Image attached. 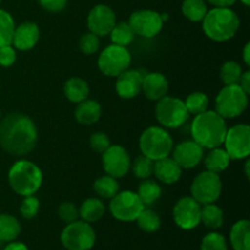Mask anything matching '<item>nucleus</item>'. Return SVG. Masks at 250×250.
Instances as JSON below:
<instances>
[{"label": "nucleus", "instance_id": "e433bc0d", "mask_svg": "<svg viewBox=\"0 0 250 250\" xmlns=\"http://www.w3.org/2000/svg\"><path fill=\"white\" fill-rule=\"evenodd\" d=\"M15 27L16 24L10 12L0 9V46L11 44Z\"/></svg>", "mask_w": 250, "mask_h": 250}, {"label": "nucleus", "instance_id": "9b49d317", "mask_svg": "<svg viewBox=\"0 0 250 250\" xmlns=\"http://www.w3.org/2000/svg\"><path fill=\"white\" fill-rule=\"evenodd\" d=\"M144 208L146 207L137 193L132 190H120L109 203V211L111 216L121 222L136 221Z\"/></svg>", "mask_w": 250, "mask_h": 250}, {"label": "nucleus", "instance_id": "9d476101", "mask_svg": "<svg viewBox=\"0 0 250 250\" xmlns=\"http://www.w3.org/2000/svg\"><path fill=\"white\" fill-rule=\"evenodd\" d=\"M222 193V180L219 173L203 171L198 173L190 185V197L200 205L216 203Z\"/></svg>", "mask_w": 250, "mask_h": 250}, {"label": "nucleus", "instance_id": "c03bdc74", "mask_svg": "<svg viewBox=\"0 0 250 250\" xmlns=\"http://www.w3.org/2000/svg\"><path fill=\"white\" fill-rule=\"evenodd\" d=\"M41 6L49 12H60L67 5V0H38Z\"/></svg>", "mask_w": 250, "mask_h": 250}, {"label": "nucleus", "instance_id": "603ef678", "mask_svg": "<svg viewBox=\"0 0 250 250\" xmlns=\"http://www.w3.org/2000/svg\"><path fill=\"white\" fill-rule=\"evenodd\" d=\"M2 247H4V242H1V241H0V250L2 249Z\"/></svg>", "mask_w": 250, "mask_h": 250}, {"label": "nucleus", "instance_id": "37998d69", "mask_svg": "<svg viewBox=\"0 0 250 250\" xmlns=\"http://www.w3.org/2000/svg\"><path fill=\"white\" fill-rule=\"evenodd\" d=\"M16 49L11 44L0 46V66L1 67H10V66H12L16 62Z\"/></svg>", "mask_w": 250, "mask_h": 250}, {"label": "nucleus", "instance_id": "b1692460", "mask_svg": "<svg viewBox=\"0 0 250 250\" xmlns=\"http://www.w3.org/2000/svg\"><path fill=\"white\" fill-rule=\"evenodd\" d=\"M80 219L88 224H94L102 220L106 212V207L100 198H88L83 200L80 209Z\"/></svg>", "mask_w": 250, "mask_h": 250}, {"label": "nucleus", "instance_id": "423d86ee", "mask_svg": "<svg viewBox=\"0 0 250 250\" xmlns=\"http://www.w3.org/2000/svg\"><path fill=\"white\" fill-rule=\"evenodd\" d=\"M248 95L239 84L224 85L215 98V111L225 120L236 119L248 107Z\"/></svg>", "mask_w": 250, "mask_h": 250}, {"label": "nucleus", "instance_id": "864d4df0", "mask_svg": "<svg viewBox=\"0 0 250 250\" xmlns=\"http://www.w3.org/2000/svg\"><path fill=\"white\" fill-rule=\"evenodd\" d=\"M1 117H2V116H1V111H0V120H1Z\"/></svg>", "mask_w": 250, "mask_h": 250}, {"label": "nucleus", "instance_id": "f8f14e48", "mask_svg": "<svg viewBox=\"0 0 250 250\" xmlns=\"http://www.w3.org/2000/svg\"><path fill=\"white\" fill-rule=\"evenodd\" d=\"M224 149L231 160H243L250 155V127L247 124H238L227 128L224 139Z\"/></svg>", "mask_w": 250, "mask_h": 250}, {"label": "nucleus", "instance_id": "c9c22d12", "mask_svg": "<svg viewBox=\"0 0 250 250\" xmlns=\"http://www.w3.org/2000/svg\"><path fill=\"white\" fill-rule=\"evenodd\" d=\"M154 163L155 161L141 154L131 163V170L139 180H146L154 175Z\"/></svg>", "mask_w": 250, "mask_h": 250}, {"label": "nucleus", "instance_id": "58836bf2", "mask_svg": "<svg viewBox=\"0 0 250 250\" xmlns=\"http://www.w3.org/2000/svg\"><path fill=\"white\" fill-rule=\"evenodd\" d=\"M39 209H41V202L36 197V194L28 195V197H23V200L20 205V215L24 220H32L38 215Z\"/></svg>", "mask_w": 250, "mask_h": 250}, {"label": "nucleus", "instance_id": "4be33fe9", "mask_svg": "<svg viewBox=\"0 0 250 250\" xmlns=\"http://www.w3.org/2000/svg\"><path fill=\"white\" fill-rule=\"evenodd\" d=\"M103 114L102 105L99 102L93 99H85L76 105L75 115L76 121L83 126H92L97 124Z\"/></svg>", "mask_w": 250, "mask_h": 250}, {"label": "nucleus", "instance_id": "f704fd0d", "mask_svg": "<svg viewBox=\"0 0 250 250\" xmlns=\"http://www.w3.org/2000/svg\"><path fill=\"white\" fill-rule=\"evenodd\" d=\"M242 73H243V68L241 63L234 60H229L222 63L220 68V80L225 85L238 84Z\"/></svg>", "mask_w": 250, "mask_h": 250}, {"label": "nucleus", "instance_id": "2eb2a0df", "mask_svg": "<svg viewBox=\"0 0 250 250\" xmlns=\"http://www.w3.org/2000/svg\"><path fill=\"white\" fill-rule=\"evenodd\" d=\"M102 155L103 168L106 175L122 178L131 170V155L127 149L120 144H111Z\"/></svg>", "mask_w": 250, "mask_h": 250}, {"label": "nucleus", "instance_id": "5701e85b", "mask_svg": "<svg viewBox=\"0 0 250 250\" xmlns=\"http://www.w3.org/2000/svg\"><path fill=\"white\" fill-rule=\"evenodd\" d=\"M229 242L233 250H250V222L242 219L233 224L229 231Z\"/></svg>", "mask_w": 250, "mask_h": 250}, {"label": "nucleus", "instance_id": "79ce46f5", "mask_svg": "<svg viewBox=\"0 0 250 250\" xmlns=\"http://www.w3.org/2000/svg\"><path fill=\"white\" fill-rule=\"evenodd\" d=\"M89 146L93 151L103 154L110 146H111V141H110V138L107 137V134L105 133V132L98 131L94 132V133L90 136Z\"/></svg>", "mask_w": 250, "mask_h": 250}, {"label": "nucleus", "instance_id": "a19ab883", "mask_svg": "<svg viewBox=\"0 0 250 250\" xmlns=\"http://www.w3.org/2000/svg\"><path fill=\"white\" fill-rule=\"evenodd\" d=\"M58 216L61 221L67 225L80 219V212H78V208L76 207L75 203L63 202L59 205Z\"/></svg>", "mask_w": 250, "mask_h": 250}, {"label": "nucleus", "instance_id": "cd10ccee", "mask_svg": "<svg viewBox=\"0 0 250 250\" xmlns=\"http://www.w3.org/2000/svg\"><path fill=\"white\" fill-rule=\"evenodd\" d=\"M136 193L144 207L150 208L160 199L161 194H163V188H161L160 183H158L156 181L146 178V180H142Z\"/></svg>", "mask_w": 250, "mask_h": 250}, {"label": "nucleus", "instance_id": "72a5a7b5", "mask_svg": "<svg viewBox=\"0 0 250 250\" xmlns=\"http://www.w3.org/2000/svg\"><path fill=\"white\" fill-rule=\"evenodd\" d=\"M183 102H185V105L187 107L189 115H193V116L209 110L210 99L204 92L190 93Z\"/></svg>", "mask_w": 250, "mask_h": 250}, {"label": "nucleus", "instance_id": "ea45409f", "mask_svg": "<svg viewBox=\"0 0 250 250\" xmlns=\"http://www.w3.org/2000/svg\"><path fill=\"white\" fill-rule=\"evenodd\" d=\"M78 46H80V50L83 54H85V55H93V54H95L99 50L100 39L99 37L95 36L92 32H87V33L82 34V37L80 38Z\"/></svg>", "mask_w": 250, "mask_h": 250}, {"label": "nucleus", "instance_id": "4c0bfd02", "mask_svg": "<svg viewBox=\"0 0 250 250\" xmlns=\"http://www.w3.org/2000/svg\"><path fill=\"white\" fill-rule=\"evenodd\" d=\"M200 250H229V244L224 234L212 231L203 237Z\"/></svg>", "mask_w": 250, "mask_h": 250}, {"label": "nucleus", "instance_id": "4468645a", "mask_svg": "<svg viewBox=\"0 0 250 250\" xmlns=\"http://www.w3.org/2000/svg\"><path fill=\"white\" fill-rule=\"evenodd\" d=\"M202 205L192 197H182L175 203L172 219L176 226L183 231H192L200 225Z\"/></svg>", "mask_w": 250, "mask_h": 250}, {"label": "nucleus", "instance_id": "de8ad7c7", "mask_svg": "<svg viewBox=\"0 0 250 250\" xmlns=\"http://www.w3.org/2000/svg\"><path fill=\"white\" fill-rule=\"evenodd\" d=\"M1 250H29L28 247L26 246L22 242H17V241H12L9 242L5 247H2Z\"/></svg>", "mask_w": 250, "mask_h": 250}, {"label": "nucleus", "instance_id": "c85d7f7f", "mask_svg": "<svg viewBox=\"0 0 250 250\" xmlns=\"http://www.w3.org/2000/svg\"><path fill=\"white\" fill-rule=\"evenodd\" d=\"M21 229V224L17 217L10 214H0V241L4 243L16 241Z\"/></svg>", "mask_w": 250, "mask_h": 250}, {"label": "nucleus", "instance_id": "6e6552de", "mask_svg": "<svg viewBox=\"0 0 250 250\" xmlns=\"http://www.w3.org/2000/svg\"><path fill=\"white\" fill-rule=\"evenodd\" d=\"M97 241L92 224L76 220L67 224L60 234V242L66 250H90Z\"/></svg>", "mask_w": 250, "mask_h": 250}, {"label": "nucleus", "instance_id": "2f4dec72", "mask_svg": "<svg viewBox=\"0 0 250 250\" xmlns=\"http://www.w3.org/2000/svg\"><path fill=\"white\" fill-rule=\"evenodd\" d=\"M109 36L111 43L120 46H128L136 38V34L128 22H119L115 24Z\"/></svg>", "mask_w": 250, "mask_h": 250}, {"label": "nucleus", "instance_id": "5fc2aeb1", "mask_svg": "<svg viewBox=\"0 0 250 250\" xmlns=\"http://www.w3.org/2000/svg\"><path fill=\"white\" fill-rule=\"evenodd\" d=\"M2 1V0H0V2H1Z\"/></svg>", "mask_w": 250, "mask_h": 250}, {"label": "nucleus", "instance_id": "bb28decb", "mask_svg": "<svg viewBox=\"0 0 250 250\" xmlns=\"http://www.w3.org/2000/svg\"><path fill=\"white\" fill-rule=\"evenodd\" d=\"M225 215L224 210L216 205L215 203L211 204L202 205V211H200V224L204 225L207 229L211 231L221 229L224 226Z\"/></svg>", "mask_w": 250, "mask_h": 250}, {"label": "nucleus", "instance_id": "a878e982", "mask_svg": "<svg viewBox=\"0 0 250 250\" xmlns=\"http://www.w3.org/2000/svg\"><path fill=\"white\" fill-rule=\"evenodd\" d=\"M209 153L207 156L204 155L203 161H204V166L208 171H211L215 173H221L229 168V164H231V158L221 146H216V148L209 149Z\"/></svg>", "mask_w": 250, "mask_h": 250}, {"label": "nucleus", "instance_id": "39448f33", "mask_svg": "<svg viewBox=\"0 0 250 250\" xmlns=\"http://www.w3.org/2000/svg\"><path fill=\"white\" fill-rule=\"evenodd\" d=\"M138 146L143 155L156 161L170 156L175 144L167 129L161 126H150L142 132Z\"/></svg>", "mask_w": 250, "mask_h": 250}, {"label": "nucleus", "instance_id": "6ab92c4d", "mask_svg": "<svg viewBox=\"0 0 250 250\" xmlns=\"http://www.w3.org/2000/svg\"><path fill=\"white\" fill-rule=\"evenodd\" d=\"M41 37V31L36 22L26 21L15 27L11 45L16 50L28 51L37 45Z\"/></svg>", "mask_w": 250, "mask_h": 250}, {"label": "nucleus", "instance_id": "a211bd4d", "mask_svg": "<svg viewBox=\"0 0 250 250\" xmlns=\"http://www.w3.org/2000/svg\"><path fill=\"white\" fill-rule=\"evenodd\" d=\"M142 81H143V72L141 70H128L124 71L121 75L116 77L115 89L117 95L122 99H133L142 93Z\"/></svg>", "mask_w": 250, "mask_h": 250}, {"label": "nucleus", "instance_id": "dca6fc26", "mask_svg": "<svg viewBox=\"0 0 250 250\" xmlns=\"http://www.w3.org/2000/svg\"><path fill=\"white\" fill-rule=\"evenodd\" d=\"M116 23V14L111 7L105 4L95 5L88 12V29L98 37L109 36Z\"/></svg>", "mask_w": 250, "mask_h": 250}, {"label": "nucleus", "instance_id": "aec40b11", "mask_svg": "<svg viewBox=\"0 0 250 250\" xmlns=\"http://www.w3.org/2000/svg\"><path fill=\"white\" fill-rule=\"evenodd\" d=\"M142 92L146 99L151 102H158L161 98L167 95L168 81L166 76L161 72H148L143 75L142 81Z\"/></svg>", "mask_w": 250, "mask_h": 250}, {"label": "nucleus", "instance_id": "c756f323", "mask_svg": "<svg viewBox=\"0 0 250 250\" xmlns=\"http://www.w3.org/2000/svg\"><path fill=\"white\" fill-rule=\"evenodd\" d=\"M93 189L100 199L110 200L120 192V185L117 182V178L109 175H104L94 181Z\"/></svg>", "mask_w": 250, "mask_h": 250}, {"label": "nucleus", "instance_id": "0eeeda50", "mask_svg": "<svg viewBox=\"0 0 250 250\" xmlns=\"http://www.w3.org/2000/svg\"><path fill=\"white\" fill-rule=\"evenodd\" d=\"M189 117L190 115L186 107L185 102L180 98L165 95L156 102L155 119L164 128H180L189 120Z\"/></svg>", "mask_w": 250, "mask_h": 250}, {"label": "nucleus", "instance_id": "473e14b6", "mask_svg": "<svg viewBox=\"0 0 250 250\" xmlns=\"http://www.w3.org/2000/svg\"><path fill=\"white\" fill-rule=\"evenodd\" d=\"M208 12L207 2L204 0H183L182 14L192 22H202Z\"/></svg>", "mask_w": 250, "mask_h": 250}, {"label": "nucleus", "instance_id": "f03ea898", "mask_svg": "<svg viewBox=\"0 0 250 250\" xmlns=\"http://www.w3.org/2000/svg\"><path fill=\"white\" fill-rule=\"evenodd\" d=\"M226 120L215 110H207L195 115L190 125L192 139L202 148L212 149L221 146L227 132Z\"/></svg>", "mask_w": 250, "mask_h": 250}, {"label": "nucleus", "instance_id": "3c124183", "mask_svg": "<svg viewBox=\"0 0 250 250\" xmlns=\"http://www.w3.org/2000/svg\"><path fill=\"white\" fill-rule=\"evenodd\" d=\"M242 2H243L244 5H246V6H249L250 5V0H241Z\"/></svg>", "mask_w": 250, "mask_h": 250}, {"label": "nucleus", "instance_id": "20e7f679", "mask_svg": "<svg viewBox=\"0 0 250 250\" xmlns=\"http://www.w3.org/2000/svg\"><path fill=\"white\" fill-rule=\"evenodd\" d=\"M7 182L10 188L21 197L34 195L43 185V172L33 161L20 159L10 167Z\"/></svg>", "mask_w": 250, "mask_h": 250}, {"label": "nucleus", "instance_id": "8fccbe9b", "mask_svg": "<svg viewBox=\"0 0 250 250\" xmlns=\"http://www.w3.org/2000/svg\"><path fill=\"white\" fill-rule=\"evenodd\" d=\"M249 166H250V160H249V158H248V159H247V161H246V166H244V172H246V176H247V178H248V180H249V177H250Z\"/></svg>", "mask_w": 250, "mask_h": 250}, {"label": "nucleus", "instance_id": "7ed1b4c3", "mask_svg": "<svg viewBox=\"0 0 250 250\" xmlns=\"http://www.w3.org/2000/svg\"><path fill=\"white\" fill-rule=\"evenodd\" d=\"M202 26L208 38L222 43L236 36L241 26V20L231 7H214L208 10Z\"/></svg>", "mask_w": 250, "mask_h": 250}, {"label": "nucleus", "instance_id": "f257e3e1", "mask_svg": "<svg viewBox=\"0 0 250 250\" xmlns=\"http://www.w3.org/2000/svg\"><path fill=\"white\" fill-rule=\"evenodd\" d=\"M38 144V128L24 114L12 112L0 120V146L12 156H26Z\"/></svg>", "mask_w": 250, "mask_h": 250}, {"label": "nucleus", "instance_id": "a18cd8bd", "mask_svg": "<svg viewBox=\"0 0 250 250\" xmlns=\"http://www.w3.org/2000/svg\"><path fill=\"white\" fill-rule=\"evenodd\" d=\"M238 84L241 85V88L247 93V94H249L250 93V71L249 70L243 71Z\"/></svg>", "mask_w": 250, "mask_h": 250}, {"label": "nucleus", "instance_id": "412c9836", "mask_svg": "<svg viewBox=\"0 0 250 250\" xmlns=\"http://www.w3.org/2000/svg\"><path fill=\"white\" fill-rule=\"evenodd\" d=\"M154 176L164 185H175L182 177V168L171 156H167L154 163Z\"/></svg>", "mask_w": 250, "mask_h": 250}, {"label": "nucleus", "instance_id": "ddd939ff", "mask_svg": "<svg viewBox=\"0 0 250 250\" xmlns=\"http://www.w3.org/2000/svg\"><path fill=\"white\" fill-rule=\"evenodd\" d=\"M128 24L136 36L150 39L163 31L164 21L161 19V14L155 10L141 9L132 12L128 19Z\"/></svg>", "mask_w": 250, "mask_h": 250}, {"label": "nucleus", "instance_id": "1a4fd4ad", "mask_svg": "<svg viewBox=\"0 0 250 250\" xmlns=\"http://www.w3.org/2000/svg\"><path fill=\"white\" fill-rule=\"evenodd\" d=\"M98 68L107 77H117L128 70L132 63V55L127 46L110 44L98 56Z\"/></svg>", "mask_w": 250, "mask_h": 250}, {"label": "nucleus", "instance_id": "09e8293b", "mask_svg": "<svg viewBox=\"0 0 250 250\" xmlns=\"http://www.w3.org/2000/svg\"><path fill=\"white\" fill-rule=\"evenodd\" d=\"M242 58H243V62L247 67L250 66V42H247L246 45H244L243 50H242Z\"/></svg>", "mask_w": 250, "mask_h": 250}, {"label": "nucleus", "instance_id": "393cba45", "mask_svg": "<svg viewBox=\"0 0 250 250\" xmlns=\"http://www.w3.org/2000/svg\"><path fill=\"white\" fill-rule=\"evenodd\" d=\"M63 95L73 104L83 102L89 97V85L81 77H71L63 84Z\"/></svg>", "mask_w": 250, "mask_h": 250}, {"label": "nucleus", "instance_id": "49530a36", "mask_svg": "<svg viewBox=\"0 0 250 250\" xmlns=\"http://www.w3.org/2000/svg\"><path fill=\"white\" fill-rule=\"evenodd\" d=\"M214 7H231L236 4L237 0H207Z\"/></svg>", "mask_w": 250, "mask_h": 250}, {"label": "nucleus", "instance_id": "7c9ffc66", "mask_svg": "<svg viewBox=\"0 0 250 250\" xmlns=\"http://www.w3.org/2000/svg\"><path fill=\"white\" fill-rule=\"evenodd\" d=\"M139 229L146 233H155L161 227V219L158 212L150 208H144L136 219Z\"/></svg>", "mask_w": 250, "mask_h": 250}, {"label": "nucleus", "instance_id": "f3484780", "mask_svg": "<svg viewBox=\"0 0 250 250\" xmlns=\"http://www.w3.org/2000/svg\"><path fill=\"white\" fill-rule=\"evenodd\" d=\"M172 159L181 166V168H194L199 165L204 158V148L199 146L193 139L180 142L177 146H173Z\"/></svg>", "mask_w": 250, "mask_h": 250}]
</instances>
